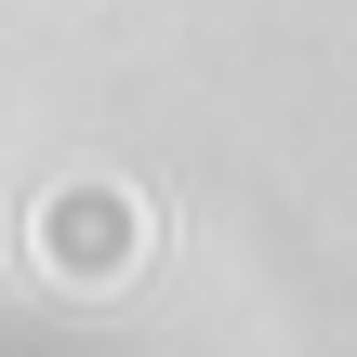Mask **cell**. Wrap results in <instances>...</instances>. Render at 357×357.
I'll return each instance as SVG.
<instances>
[{
	"label": "cell",
	"instance_id": "cell-1",
	"mask_svg": "<svg viewBox=\"0 0 357 357\" xmlns=\"http://www.w3.org/2000/svg\"><path fill=\"white\" fill-rule=\"evenodd\" d=\"M146 238H159V225H146V199H132V185H66V199L40 212V265H53V278H79V291H106L119 265H146Z\"/></svg>",
	"mask_w": 357,
	"mask_h": 357
}]
</instances>
